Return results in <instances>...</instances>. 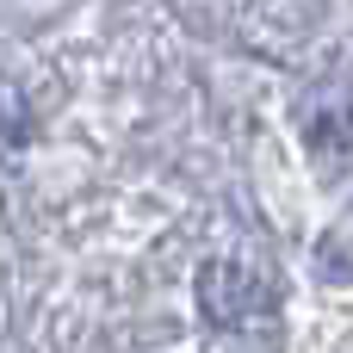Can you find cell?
Masks as SVG:
<instances>
[{
  "label": "cell",
  "instance_id": "cell-1",
  "mask_svg": "<svg viewBox=\"0 0 353 353\" xmlns=\"http://www.w3.org/2000/svg\"><path fill=\"white\" fill-rule=\"evenodd\" d=\"M199 304H205V316H211V323H242V316L261 304V285H254L242 267L211 261V267L199 273Z\"/></svg>",
  "mask_w": 353,
  "mask_h": 353
}]
</instances>
